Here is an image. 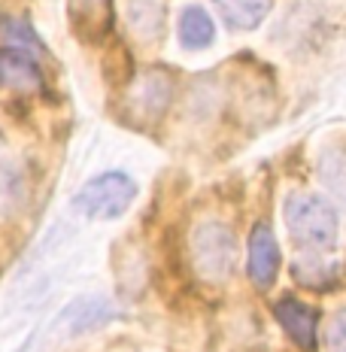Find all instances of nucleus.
Masks as SVG:
<instances>
[{"mask_svg":"<svg viewBox=\"0 0 346 352\" xmlns=\"http://www.w3.org/2000/svg\"><path fill=\"white\" fill-rule=\"evenodd\" d=\"M274 313H277V322L285 328V334L301 349L310 352L316 346V322H319V316H316L313 307H307L298 298H283V300H277Z\"/></svg>","mask_w":346,"mask_h":352,"instance_id":"obj_7","label":"nucleus"},{"mask_svg":"<svg viewBox=\"0 0 346 352\" xmlns=\"http://www.w3.org/2000/svg\"><path fill=\"white\" fill-rule=\"evenodd\" d=\"M279 243L270 231V225L259 222L249 234V261H246V270H249V280H252L259 289H270L277 283V274H279Z\"/></svg>","mask_w":346,"mask_h":352,"instance_id":"obj_6","label":"nucleus"},{"mask_svg":"<svg viewBox=\"0 0 346 352\" xmlns=\"http://www.w3.org/2000/svg\"><path fill=\"white\" fill-rule=\"evenodd\" d=\"M173 98V76L161 67H152L149 73L137 79L128 91V113L137 124H155Z\"/></svg>","mask_w":346,"mask_h":352,"instance_id":"obj_4","label":"nucleus"},{"mask_svg":"<svg viewBox=\"0 0 346 352\" xmlns=\"http://www.w3.org/2000/svg\"><path fill=\"white\" fill-rule=\"evenodd\" d=\"M231 31H255L270 12V0H213Z\"/></svg>","mask_w":346,"mask_h":352,"instance_id":"obj_12","label":"nucleus"},{"mask_svg":"<svg viewBox=\"0 0 346 352\" xmlns=\"http://www.w3.org/2000/svg\"><path fill=\"white\" fill-rule=\"evenodd\" d=\"M285 228H289L292 243L301 252H331L337 246V234H340V219L328 197L316 192H294L289 195L283 207Z\"/></svg>","mask_w":346,"mask_h":352,"instance_id":"obj_1","label":"nucleus"},{"mask_svg":"<svg viewBox=\"0 0 346 352\" xmlns=\"http://www.w3.org/2000/svg\"><path fill=\"white\" fill-rule=\"evenodd\" d=\"M325 346L328 352H346V307L331 316L325 328Z\"/></svg>","mask_w":346,"mask_h":352,"instance_id":"obj_16","label":"nucleus"},{"mask_svg":"<svg viewBox=\"0 0 346 352\" xmlns=\"http://www.w3.org/2000/svg\"><path fill=\"white\" fill-rule=\"evenodd\" d=\"M337 264H331L322 258V252H304V258H298L292 264V276L307 289H328L337 283Z\"/></svg>","mask_w":346,"mask_h":352,"instance_id":"obj_13","label":"nucleus"},{"mask_svg":"<svg viewBox=\"0 0 346 352\" xmlns=\"http://www.w3.org/2000/svg\"><path fill=\"white\" fill-rule=\"evenodd\" d=\"M67 16L85 46H100L113 31V0H67Z\"/></svg>","mask_w":346,"mask_h":352,"instance_id":"obj_5","label":"nucleus"},{"mask_svg":"<svg viewBox=\"0 0 346 352\" xmlns=\"http://www.w3.org/2000/svg\"><path fill=\"white\" fill-rule=\"evenodd\" d=\"M28 201V176L19 161L0 158V219L12 216Z\"/></svg>","mask_w":346,"mask_h":352,"instance_id":"obj_11","label":"nucleus"},{"mask_svg":"<svg viewBox=\"0 0 346 352\" xmlns=\"http://www.w3.org/2000/svg\"><path fill=\"white\" fill-rule=\"evenodd\" d=\"M0 82L16 91H40L43 70L31 52L21 49H0Z\"/></svg>","mask_w":346,"mask_h":352,"instance_id":"obj_9","label":"nucleus"},{"mask_svg":"<svg viewBox=\"0 0 346 352\" xmlns=\"http://www.w3.org/2000/svg\"><path fill=\"white\" fill-rule=\"evenodd\" d=\"M137 201V182L122 170L100 173L94 179H88L73 197V210L83 212L85 219H119L131 210V204Z\"/></svg>","mask_w":346,"mask_h":352,"instance_id":"obj_3","label":"nucleus"},{"mask_svg":"<svg viewBox=\"0 0 346 352\" xmlns=\"http://www.w3.org/2000/svg\"><path fill=\"white\" fill-rule=\"evenodd\" d=\"M125 19L131 34L143 43H158L167 31L164 0H125Z\"/></svg>","mask_w":346,"mask_h":352,"instance_id":"obj_8","label":"nucleus"},{"mask_svg":"<svg viewBox=\"0 0 346 352\" xmlns=\"http://www.w3.org/2000/svg\"><path fill=\"white\" fill-rule=\"evenodd\" d=\"M176 36H180L182 49H188V52H204V49H210L213 40H216V21H213V16L204 6L188 3V6H182L180 21H176Z\"/></svg>","mask_w":346,"mask_h":352,"instance_id":"obj_10","label":"nucleus"},{"mask_svg":"<svg viewBox=\"0 0 346 352\" xmlns=\"http://www.w3.org/2000/svg\"><path fill=\"white\" fill-rule=\"evenodd\" d=\"M322 186L346 207V146H328L316 161Z\"/></svg>","mask_w":346,"mask_h":352,"instance_id":"obj_14","label":"nucleus"},{"mask_svg":"<svg viewBox=\"0 0 346 352\" xmlns=\"http://www.w3.org/2000/svg\"><path fill=\"white\" fill-rule=\"evenodd\" d=\"M0 34H3L6 43H12V49H21V52H31V55H43V52H46L43 40L34 34V28L28 25V21H19V19L0 21Z\"/></svg>","mask_w":346,"mask_h":352,"instance_id":"obj_15","label":"nucleus"},{"mask_svg":"<svg viewBox=\"0 0 346 352\" xmlns=\"http://www.w3.org/2000/svg\"><path fill=\"white\" fill-rule=\"evenodd\" d=\"M191 258L201 280L213 285L228 283L237 267V237L225 222L207 219L191 231Z\"/></svg>","mask_w":346,"mask_h":352,"instance_id":"obj_2","label":"nucleus"}]
</instances>
